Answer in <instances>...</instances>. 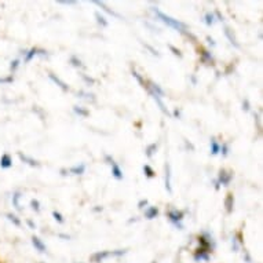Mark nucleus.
Listing matches in <instances>:
<instances>
[{
	"mask_svg": "<svg viewBox=\"0 0 263 263\" xmlns=\"http://www.w3.org/2000/svg\"><path fill=\"white\" fill-rule=\"evenodd\" d=\"M153 11H155V14L157 15V18H159L160 21H163L165 25L171 26L173 29L178 30V32H182V33H187L186 30H187V26H186V24H183V22L178 21V20H175V18L170 17V15H167V14H164L161 10H159L157 7H155L153 9Z\"/></svg>",
	"mask_w": 263,
	"mask_h": 263,
	"instance_id": "obj_1",
	"label": "nucleus"
},
{
	"mask_svg": "<svg viewBox=\"0 0 263 263\" xmlns=\"http://www.w3.org/2000/svg\"><path fill=\"white\" fill-rule=\"evenodd\" d=\"M167 216H168V220L175 226V228L179 229V230H183V229H185V226L182 223L183 216H185V212L178 211V210H171V211H168Z\"/></svg>",
	"mask_w": 263,
	"mask_h": 263,
	"instance_id": "obj_2",
	"label": "nucleus"
},
{
	"mask_svg": "<svg viewBox=\"0 0 263 263\" xmlns=\"http://www.w3.org/2000/svg\"><path fill=\"white\" fill-rule=\"evenodd\" d=\"M105 159L108 160L109 164L112 165V175H113V177L116 178L117 181H121V179L124 178V174H123V170L120 168V165H119V164H117L116 161H115V160L110 157V156H106Z\"/></svg>",
	"mask_w": 263,
	"mask_h": 263,
	"instance_id": "obj_3",
	"label": "nucleus"
},
{
	"mask_svg": "<svg viewBox=\"0 0 263 263\" xmlns=\"http://www.w3.org/2000/svg\"><path fill=\"white\" fill-rule=\"evenodd\" d=\"M233 179V173H228L226 170H220L219 173V177L216 181L219 182V185H223V186H229L230 185V182Z\"/></svg>",
	"mask_w": 263,
	"mask_h": 263,
	"instance_id": "obj_4",
	"label": "nucleus"
},
{
	"mask_svg": "<svg viewBox=\"0 0 263 263\" xmlns=\"http://www.w3.org/2000/svg\"><path fill=\"white\" fill-rule=\"evenodd\" d=\"M165 189L168 193H173V186H171V165L165 164Z\"/></svg>",
	"mask_w": 263,
	"mask_h": 263,
	"instance_id": "obj_5",
	"label": "nucleus"
},
{
	"mask_svg": "<svg viewBox=\"0 0 263 263\" xmlns=\"http://www.w3.org/2000/svg\"><path fill=\"white\" fill-rule=\"evenodd\" d=\"M18 157H20V159H21L24 163L29 164L30 167H39V165H40V163L37 161V160L32 159V157H29V156L24 155L22 152H18Z\"/></svg>",
	"mask_w": 263,
	"mask_h": 263,
	"instance_id": "obj_6",
	"label": "nucleus"
},
{
	"mask_svg": "<svg viewBox=\"0 0 263 263\" xmlns=\"http://www.w3.org/2000/svg\"><path fill=\"white\" fill-rule=\"evenodd\" d=\"M125 251H116V252H98V254H95L94 256H92V259H94L95 262H101L102 259L108 258V256H110V255H121L124 254Z\"/></svg>",
	"mask_w": 263,
	"mask_h": 263,
	"instance_id": "obj_7",
	"label": "nucleus"
},
{
	"mask_svg": "<svg viewBox=\"0 0 263 263\" xmlns=\"http://www.w3.org/2000/svg\"><path fill=\"white\" fill-rule=\"evenodd\" d=\"M0 167L2 168H11L13 167V159H11V156L5 153V155L2 156V159H0Z\"/></svg>",
	"mask_w": 263,
	"mask_h": 263,
	"instance_id": "obj_8",
	"label": "nucleus"
},
{
	"mask_svg": "<svg viewBox=\"0 0 263 263\" xmlns=\"http://www.w3.org/2000/svg\"><path fill=\"white\" fill-rule=\"evenodd\" d=\"M224 207H226V212L232 214L234 210V196L232 193H229L224 200Z\"/></svg>",
	"mask_w": 263,
	"mask_h": 263,
	"instance_id": "obj_9",
	"label": "nucleus"
},
{
	"mask_svg": "<svg viewBox=\"0 0 263 263\" xmlns=\"http://www.w3.org/2000/svg\"><path fill=\"white\" fill-rule=\"evenodd\" d=\"M149 92H151V95H152V97H153V100L156 101V104L159 105V108L161 109V112L165 113L167 116H171V113L168 112V109L165 108V105H164V102H163V101H161V97H159V95H156L155 92H152V91H149Z\"/></svg>",
	"mask_w": 263,
	"mask_h": 263,
	"instance_id": "obj_10",
	"label": "nucleus"
},
{
	"mask_svg": "<svg viewBox=\"0 0 263 263\" xmlns=\"http://www.w3.org/2000/svg\"><path fill=\"white\" fill-rule=\"evenodd\" d=\"M48 78L51 79L52 82L55 83V84H57V86H58V87H61V88H62V90H64V91H68V90H69V86H68V84H66V83H65L64 80H61V79L58 78V76H55V74H54V73H50V74H48Z\"/></svg>",
	"mask_w": 263,
	"mask_h": 263,
	"instance_id": "obj_11",
	"label": "nucleus"
},
{
	"mask_svg": "<svg viewBox=\"0 0 263 263\" xmlns=\"http://www.w3.org/2000/svg\"><path fill=\"white\" fill-rule=\"evenodd\" d=\"M32 244H33V247H35L36 250L39 251V252H46V246H44V242L40 240L39 237H36V236H33L32 237Z\"/></svg>",
	"mask_w": 263,
	"mask_h": 263,
	"instance_id": "obj_12",
	"label": "nucleus"
},
{
	"mask_svg": "<svg viewBox=\"0 0 263 263\" xmlns=\"http://www.w3.org/2000/svg\"><path fill=\"white\" fill-rule=\"evenodd\" d=\"M69 173L73 174V175H83V174L86 173V164H78V165H74L72 168H69Z\"/></svg>",
	"mask_w": 263,
	"mask_h": 263,
	"instance_id": "obj_13",
	"label": "nucleus"
},
{
	"mask_svg": "<svg viewBox=\"0 0 263 263\" xmlns=\"http://www.w3.org/2000/svg\"><path fill=\"white\" fill-rule=\"evenodd\" d=\"M157 215H159V208L157 207H147L145 210V218L146 219H155Z\"/></svg>",
	"mask_w": 263,
	"mask_h": 263,
	"instance_id": "obj_14",
	"label": "nucleus"
},
{
	"mask_svg": "<svg viewBox=\"0 0 263 263\" xmlns=\"http://www.w3.org/2000/svg\"><path fill=\"white\" fill-rule=\"evenodd\" d=\"M224 35H226V37H228V39H229V42L233 44L234 47H237V48L240 47V44L237 43V39H236V36H234L233 33H232V30L229 29L228 26L224 28Z\"/></svg>",
	"mask_w": 263,
	"mask_h": 263,
	"instance_id": "obj_15",
	"label": "nucleus"
},
{
	"mask_svg": "<svg viewBox=\"0 0 263 263\" xmlns=\"http://www.w3.org/2000/svg\"><path fill=\"white\" fill-rule=\"evenodd\" d=\"M94 3H95V5H97V6H100L101 9H102V10H105V11H106V13H108V14H110V15H112V17L121 18V15H120V14H117L116 11H113V10H110V9H109L108 6L105 5L104 2H94Z\"/></svg>",
	"mask_w": 263,
	"mask_h": 263,
	"instance_id": "obj_16",
	"label": "nucleus"
},
{
	"mask_svg": "<svg viewBox=\"0 0 263 263\" xmlns=\"http://www.w3.org/2000/svg\"><path fill=\"white\" fill-rule=\"evenodd\" d=\"M210 145H211V155L212 156L218 155V153H219V151H220L219 142H218L215 138H211V141H210Z\"/></svg>",
	"mask_w": 263,
	"mask_h": 263,
	"instance_id": "obj_17",
	"label": "nucleus"
},
{
	"mask_svg": "<svg viewBox=\"0 0 263 263\" xmlns=\"http://www.w3.org/2000/svg\"><path fill=\"white\" fill-rule=\"evenodd\" d=\"M37 54H39V48H36V47L30 48L29 51H28L25 54V62H26V64L33 60V58H35V57L37 55Z\"/></svg>",
	"mask_w": 263,
	"mask_h": 263,
	"instance_id": "obj_18",
	"label": "nucleus"
},
{
	"mask_svg": "<svg viewBox=\"0 0 263 263\" xmlns=\"http://www.w3.org/2000/svg\"><path fill=\"white\" fill-rule=\"evenodd\" d=\"M215 21H216L215 14L211 13V11H208V13L204 15V22H205V25H208V26L214 25V24H215Z\"/></svg>",
	"mask_w": 263,
	"mask_h": 263,
	"instance_id": "obj_19",
	"label": "nucleus"
},
{
	"mask_svg": "<svg viewBox=\"0 0 263 263\" xmlns=\"http://www.w3.org/2000/svg\"><path fill=\"white\" fill-rule=\"evenodd\" d=\"M94 15H95V18H97V22H98L101 26H108L109 25V22L106 21V18H105L104 15L100 13V11H95Z\"/></svg>",
	"mask_w": 263,
	"mask_h": 263,
	"instance_id": "obj_20",
	"label": "nucleus"
},
{
	"mask_svg": "<svg viewBox=\"0 0 263 263\" xmlns=\"http://www.w3.org/2000/svg\"><path fill=\"white\" fill-rule=\"evenodd\" d=\"M20 199H21V193H20V192H17V193L13 194V204H14V207L17 208L18 211H22L21 205H20Z\"/></svg>",
	"mask_w": 263,
	"mask_h": 263,
	"instance_id": "obj_21",
	"label": "nucleus"
},
{
	"mask_svg": "<svg viewBox=\"0 0 263 263\" xmlns=\"http://www.w3.org/2000/svg\"><path fill=\"white\" fill-rule=\"evenodd\" d=\"M73 110L76 115H79V116H82V117H87L88 115H90V112H88L87 109L82 108V106H73Z\"/></svg>",
	"mask_w": 263,
	"mask_h": 263,
	"instance_id": "obj_22",
	"label": "nucleus"
},
{
	"mask_svg": "<svg viewBox=\"0 0 263 263\" xmlns=\"http://www.w3.org/2000/svg\"><path fill=\"white\" fill-rule=\"evenodd\" d=\"M143 173H145V175H146L147 178H155L156 177L155 171H153V168H152L149 164H145V165H143Z\"/></svg>",
	"mask_w": 263,
	"mask_h": 263,
	"instance_id": "obj_23",
	"label": "nucleus"
},
{
	"mask_svg": "<svg viewBox=\"0 0 263 263\" xmlns=\"http://www.w3.org/2000/svg\"><path fill=\"white\" fill-rule=\"evenodd\" d=\"M6 216H7V219H9L10 222H13V223L15 224V226H18V228H20V226H21V224H22L21 220L18 219L17 216L14 215V214H11V212H9V214H7V215H6Z\"/></svg>",
	"mask_w": 263,
	"mask_h": 263,
	"instance_id": "obj_24",
	"label": "nucleus"
},
{
	"mask_svg": "<svg viewBox=\"0 0 263 263\" xmlns=\"http://www.w3.org/2000/svg\"><path fill=\"white\" fill-rule=\"evenodd\" d=\"M156 151H157V143H151V145L146 147V156H147V157H152V156L155 155Z\"/></svg>",
	"mask_w": 263,
	"mask_h": 263,
	"instance_id": "obj_25",
	"label": "nucleus"
},
{
	"mask_svg": "<svg viewBox=\"0 0 263 263\" xmlns=\"http://www.w3.org/2000/svg\"><path fill=\"white\" fill-rule=\"evenodd\" d=\"M229 152H230V147H229V143H222V145H220V151H219V153H222V156H223V157H226V156L229 155Z\"/></svg>",
	"mask_w": 263,
	"mask_h": 263,
	"instance_id": "obj_26",
	"label": "nucleus"
},
{
	"mask_svg": "<svg viewBox=\"0 0 263 263\" xmlns=\"http://www.w3.org/2000/svg\"><path fill=\"white\" fill-rule=\"evenodd\" d=\"M30 207H32V210H33L35 212H40L39 200H36V199L30 200Z\"/></svg>",
	"mask_w": 263,
	"mask_h": 263,
	"instance_id": "obj_27",
	"label": "nucleus"
},
{
	"mask_svg": "<svg viewBox=\"0 0 263 263\" xmlns=\"http://www.w3.org/2000/svg\"><path fill=\"white\" fill-rule=\"evenodd\" d=\"M52 218H54V219L57 220V222H58V223H65V219H64V216L61 215L60 212L58 211H52Z\"/></svg>",
	"mask_w": 263,
	"mask_h": 263,
	"instance_id": "obj_28",
	"label": "nucleus"
},
{
	"mask_svg": "<svg viewBox=\"0 0 263 263\" xmlns=\"http://www.w3.org/2000/svg\"><path fill=\"white\" fill-rule=\"evenodd\" d=\"M70 64L73 65V66H76V68H80V66H83V64H82V61L79 60L78 57L76 55H72L70 57Z\"/></svg>",
	"mask_w": 263,
	"mask_h": 263,
	"instance_id": "obj_29",
	"label": "nucleus"
},
{
	"mask_svg": "<svg viewBox=\"0 0 263 263\" xmlns=\"http://www.w3.org/2000/svg\"><path fill=\"white\" fill-rule=\"evenodd\" d=\"M203 60L208 64H214V58H212L211 52L210 51H203Z\"/></svg>",
	"mask_w": 263,
	"mask_h": 263,
	"instance_id": "obj_30",
	"label": "nucleus"
},
{
	"mask_svg": "<svg viewBox=\"0 0 263 263\" xmlns=\"http://www.w3.org/2000/svg\"><path fill=\"white\" fill-rule=\"evenodd\" d=\"M133 76H134V78L137 79V80H138V83H139V84H141V86L143 87V88H146V84H145V82H143V79L141 78V74H139L138 72H137V70H133Z\"/></svg>",
	"mask_w": 263,
	"mask_h": 263,
	"instance_id": "obj_31",
	"label": "nucleus"
},
{
	"mask_svg": "<svg viewBox=\"0 0 263 263\" xmlns=\"http://www.w3.org/2000/svg\"><path fill=\"white\" fill-rule=\"evenodd\" d=\"M142 44H143V46H145V48H147V50H149V51H151L152 54H153V55L160 57V52L157 51L156 48H153V47H152V46H149V44H146V43H142Z\"/></svg>",
	"mask_w": 263,
	"mask_h": 263,
	"instance_id": "obj_32",
	"label": "nucleus"
},
{
	"mask_svg": "<svg viewBox=\"0 0 263 263\" xmlns=\"http://www.w3.org/2000/svg\"><path fill=\"white\" fill-rule=\"evenodd\" d=\"M168 48H170V50H171V51L174 52V54H175V55H178V57H179V58H182V57H183V55H182L181 50H178L177 47H174L173 44H170V46H168Z\"/></svg>",
	"mask_w": 263,
	"mask_h": 263,
	"instance_id": "obj_33",
	"label": "nucleus"
},
{
	"mask_svg": "<svg viewBox=\"0 0 263 263\" xmlns=\"http://www.w3.org/2000/svg\"><path fill=\"white\" fill-rule=\"evenodd\" d=\"M18 66H20V60H14L13 62H11V66H10V69H11V72H15Z\"/></svg>",
	"mask_w": 263,
	"mask_h": 263,
	"instance_id": "obj_34",
	"label": "nucleus"
},
{
	"mask_svg": "<svg viewBox=\"0 0 263 263\" xmlns=\"http://www.w3.org/2000/svg\"><path fill=\"white\" fill-rule=\"evenodd\" d=\"M82 78H83V80H84L86 83H88V84H95V79L88 78L87 74H82Z\"/></svg>",
	"mask_w": 263,
	"mask_h": 263,
	"instance_id": "obj_35",
	"label": "nucleus"
},
{
	"mask_svg": "<svg viewBox=\"0 0 263 263\" xmlns=\"http://www.w3.org/2000/svg\"><path fill=\"white\" fill-rule=\"evenodd\" d=\"M13 80V76H10V78H0V84H3V83H11Z\"/></svg>",
	"mask_w": 263,
	"mask_h": 263,
	"instance_id": "obj_36",
	"label": "nucleus"
},
{
	"mask_svg": "<svg viewBox=\"0 0 263 263\" xmlns=\"http://www.w3.org/2000/svg\"><path fill=\"white\" fill-rule=\"evenodd\" d=\"M242 109H244L246 112H248V110H250V101L244 100V102H242Z\"/></svg>",
	"mask_w": 263,
	"mask_h": 263,
	"instance_id": "obj_37",
	"label": "nucleus"
},
{
	"mask_svg": "<svg viewBox=\"0 0 263 263\" xmlns=\"http://www.w3.org/2000/svg\"><path fill=\"white\" fill-rule=\"evenodd\" d=\"M199 259H205V260H207L208 255H205L204 252H200V254L196 255V260H199Z\"/></svg>",
	"mask_w": 263,
	"mask_h": 263,
	"instance_id": "obj_38",
	"label": "nucleus"
},
{
	"mask_svg": "<svg viewBox=\"0 0 263 263\" xmlns=\"http://www.w3.org/2000/svg\"><path fill=\"white\" fill-rule=\"evenodd\" d=\"M145 205H147V200L146 199H142L138 203V208H141V210H142V208H145Z\"/></svg>",
	"mask_w": 263,
	"mask_h": 263,
	"instance_id": "obj_39",
	"label": "nucleus"
},
{
	"mask_svg": "<svg viewBox=\"0 0 263 263\" xmlns=\"http://www.w3.org/2000/svg\"><path fill=\"white\" fill-rule=\"evenodd\" d=\"M26 223L29 224L30 229H36V223H35V222H33V220L28 219V220H26Z\"/></svg>",
	"mask_w": 263,
	"mask_h": 263,
	"instance_id": "obj_40",
	"label": "nucleus"
},
{
	"mask_svg": "<svg viewBox=\"0 0 263 263\" xmlns=\"http://www.w3.org/2000/svg\"><path fill=\"white\" fill-rule=\"evenodd\" d=\"M207 40H208V43L212 44V46H215V42H214V39H212V37H210V36H207Z\"/></svg>",
	"mask_w": 263,
	"mask_h": 263,
	"instance_id": "obj_41",
	"label": "nucleus"
},
{
	"mask_svg": "<svg viewBox=\"0 0 263 263\" xmlns=\"http://www.w3.org/2000/svg\"><path fill=\"white\" fill-rule=\"evenodd\" d=\"M174 115H175L177 117H179V116H181V112H179L178 109H175V110H174Z\"/></svg>",
	"mask_w": 263,
	"mask_h": 263,
	"instance_id": "obj_42",
	"label": "nucleus"
},
{
	"mask_svg": "<svg viewBox=\"0 0 263 263\" xmlns=\"http://www.w3.org/2000/svg\"><path fill=\"white\" fill-rule=\"evenodd\" d=\"M62 5H74V2H60Z\"/></svg>",
	"mask_w": 263,
	"mask_h": 263,
	"instance_id": "obj_43",
	"label": "nucleus"
},
{
	"mask_svg": "<svg viewBox=\"0 0 263 263\" xmlns=\"http://www.w3.org/2000/svg\"><path fill=\"white\" fill-rule=\"evenodd\" d=\"M215 189H216V190H219V189H220V185H219V182L216 181V179H215Z\"/></svg>",
	"mask_w": 263,
	"mask_h": 263,
	"instance_id": "obj_44",
	"label": "nucleus"
}]
</instances>
